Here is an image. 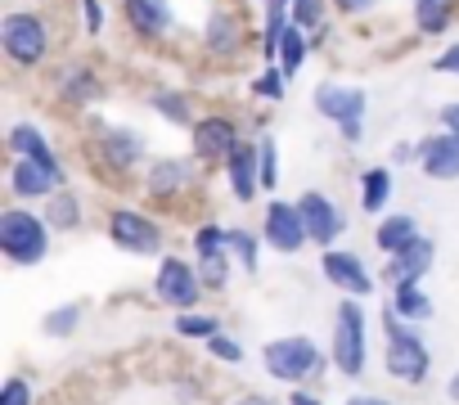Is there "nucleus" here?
Instances as JSON below:
<instances>
[{
    "label": "nucleus",
    "mask_w": 459,
    "mask_h": 405,
    "mask_svg": "<svg viewBox=\"0 0 459 405\" xmlns=\"http://www.w3.org/2000/svg\"><path fill=\"white\" fill-rule=\"evenodd\" d=\"M378 324H383V374L401 387H423L432 374V347L423 342L419 324L401 320L392 306H383Z\"/></svg>",
    "instance_id": "1"
},
{
    "label": "nucleus",
    "mask_w": 459,
    "mask_h": 405,
    "mask_svg": "<svg viewBox=\"0 0 459 405\" xmlns=\"http://www.w3.org/2000/svg\"><path fill=\"white\" fill-rule=\"evenodd\" d=\"M55 230L46 221V212L28 208V202H5L0 208V257L14 271H32L50 257Z\"/></svg>",
    "instance_id": "2"
},
{
    "label": "nucleus",
    "mask_w": 459,
    "mask_h": 405,
    "mask_svg": "<svg viewBox=\"0 0 459 405\" xmlns=\"http://www.w3.org/2000/svg\"><path fill=\"white\" fill-rule=\"evenodd\" d=\"M329 360H333L338 378H365V369H369V311L360 297H342L333 306Z\"/></svg>",
    "instance_id": "3"
},
{
    "label": "nucleus",
    "mask_w": 459,
    "mask_h": 405,
    "mask_svg": "<svg viewBox=\"0 0 459 405\" xmlns=\"http://www.w3.org/2000/svg\"><path fill=\"white\" fill-rule=\"evenodd\" d=\"M325 365H333V360L320 351V342L311 333H284V338L262 342V369L284 387H307L311 378L325 374Z\"/></svg>",
    "instance_id": "4"
},
{
    "label": "nucleus",
    "mask_w": 459,
    "mask_h": 405,
    "mask_svg": "<svg viewBox=\"0 0 459 405\" xmlns=\"http://www.w3.org/2000/svg\"><path fill=\"white\" fill-rule=\"evenodd\" d=\"M50 50H55V32H50L46 14L10 10L5 19H0V55L10 59V68L32 73V68L50 64Z\"/></svg>",
    "instance_id": "5"
},
{
    "label": "nucleus",
    "mask_w": 459,
    "mask_h": 405,
    "mask_svg": "<svg viewBox=\"0 0 459 405\" xmlns=\"http://www.w3.org/2000/svg\"><path fill=\"white\" fill-rule=\"evenodd\" d=\"M311 104L325 122L338 126L342 144H360L365 140V113H369V90L365 86H347V82H316Z\"/></svg>",
    "instance_id": "6"
},
{
    "label": "nucleus",
    "mask_w": 459,
    "mask_h": 405,
    "mask_svg": "<svg viewBox=\"0 0 459 405\" xmlns=\"http://www.w3.org/2000/svg\"><path fill=\"white\" fill-rule=\"evenodd\" d=\"M104 235L126 257H167V230L144 208H108L104 212Z\"/></svg>",
    "instance_id": "7"
},
{
    "label": "nucleus",
    "mask_w": 459,
    "mask_h": 405,
    "mask_svg": "<svg viewBox=\"0 0 459 405\" xmlns=\"http://www.w3.org/2000/svg\"><path fill=\"white\" fill-rule=\"evenodd\" d=\"M153 297L158 306L167 311H203V297H207V284L198 275V262L194 257H180V253H167L158 257V271H153Z\"/></svg>",
    "instance_id": "8"
},
{
    "label": "nucleus",
    "mask_w": 459,
    "mask_h": 405,
    "mask_svg": "<svg viewBox=\"0 0 459 405\" xmlns=\"http://www.w3.org/2000/svg\"><path fill=\"white\" fill-rule=\"evenodd\" d=\"M59 189H68V162H41V158H10L5 167V194L10 202H50Z\"/></svg>",
    "instance_id": "9"
},
{
    "label": "nucleus",
    "mask_w": 459,
    "mask_h": 405,
    "mask_svg": "<svg viewBox=\"0 0 459 405\" xmlns=\"http://www.w3.org/2000/svg\"><path fill=\"white\" fill-rule=\"evenodd\" d=\"M198 171H203V162L194 153L189 158H180V153L149 158V167H144V198L158 202V208H180V202L198 189Z\"/></svg>",
    "instance_id": "10"
},
{
    "label": "nucleus",
    "mask_w": 459,
    "mask_h": 405,
    "mask_svg": "<svg viewBox=\"0 0 459 405\" xmlns=\"http://www.w3.org/2000/svg\"><path fill=\"white\" fill-rule=\"evenodd\" d=\"M95 126V144H91V153H95V162H100V171H108V176H131V171H140V167H149L144 158H149V140L140 135V131H131V126H113V122H100V117H91Z\"/></svg>",
    "instance_id": "11"
},
{
    "label": "nucleus",
    "mask_w": 459,
    "mask_h": 405,
    "mask_svg": "<svg viewBox=\"0 0 459 405\" xmlns=\"http://www.w3.org/2000/svg\"><path fill=\"white\" fill-rule=\"evenodd\" d=\"M239 144H244L239 117H235V113H221V108L203 113V117L194 122V131H189V153H194L203 167H225L230 158L239 153Z\"/></svg>",
    "instance_id": "12"
},
{
    "label": "nucleus",
    "mask_w": 459,
    "mask_h": 405,
    "mask_svg": "<svg viewBox=\"0 0 459 405\" xmlns=\"http://www.w3.org/2000/svg\"><path fill=\"white\" fill-rule=\"evenodd\" d=\"M262 239L271 253L280 257H298L302 248H311V235H307V221H302V208L298 198H271L266 212H262Z\"/></svg>",
    "instance_id": "13"
},
{
    "label": "nucleus",
    "mask_w": 459,
    "mask_h": 405,
    "mask_svg": "<svg viewBox=\"0 0 459 405\" xmlns=\"http://www.w3.org/2000/svg\"><path fill=\"white\" fill-rule=\"evenodd\" d=\"M320 280L333 284L342 297H360V302H369L374 289H378L369 262H365L360 253H351V248H329V253H320Z\"/></svg>",
    "instance_id": "14"
},
{
    "label": "nucleus",
    "mask_w": 459,
    "mask_h": 405,
    "mask_svg": "<svg viewBox=\"0 0 459 405\" xmlns=\"http://www.w3.org/2000/svg\"><path fill=\"white\" fill-rule=\"evenodd\" d=\"M298 208H302V221H307V235L320 253L338 248V239L347 235V212L338 208V202L325 194V189H307L298 194Z\"/></svg>",
    "instance_id": "15"
},
{
    "label": "nucleus",
    "mask_w": 459,
    "mask_h": 405,
    "mask_svg": "<svg viewBox=\"0 0 459 405\" xmlns=\"http://www.w3.org/2000/svg\"><path fill=\"white\" fill-rule=\"evenodd\" d=\"M244 41H248V28H244L239 10H230V5H212L207 10V19H203V50L212 59H239Z\"/></svg>",
    "instance_id": "16"
},
{
    "label": "nucleus",
    "mask_w": 459,
    "mask_h": 405,
    "mask_svg": "<svg viewBox=\"0 0 459 405\" xmlns=\"http://www.w3.org/2000/svg\"><path fill=\"white\" fill-rule=\"evenodd\" d=\"M122 23L135 41L158 46L176 32V10L171 0H122Z\"/></svg>",
    "instance_id": "17"
},
{
    "label": "nucleus",
    "mask_w": 459,
    "mask_h": 405,
    "mask_svg": "<svg viewBox=\"0 0 459 405\" xmlns=\"http://www.w3.org/2000/svg\"><path fill=\"white\" fill-rule=\"evenodd\" d=\"M432 266H437V239L419 235L414 244H405L401 253H392V257H387L383 280H387V289H401V284H423V280L432 275Z\"/></svg>",
    "instance_id": "18"
},
{
    "label": "nucleus",
    "mask_w": 459,
    "mask_h": 405,
    "mask_svg": "<svg viewBox=\"0 0 459 405\" xmlns=\"http://www.w3.org/2000/svg\"><path fill=\"white\" fill-rule=\"evenodd\" d=\"M225 180H230V194H235V202H257L266 189H262V149L257 140H244L239 153L230 158L225 167Z\"/></svg>",
    "instance_id": "19"
},
{
    "label": "nucleus",
    "mask_w": 459,
    "mask_h": 405,
    "mask_svg": "<svg viewBox=\"0 0 459 405\" xmlns=\"http://www.w3.org/2000/svg\"><path fill=\"white\" fill-rule=\"evenodd\" d=\"M419 171L428 180H459V135L455 131H432L419 140Z\"/></svg>",
    "instance_id": "20"
},
{
    "label": "nucleus",
    "mask_w": 459,
    "mask_h": 405,
    "mask_svg": "<svg viewBox=\"0 0 459 405\" xmlns=\"http://www.w3.org/2000/svg\"><path fill=\"white\" fill-rule=\"evenodd\" d=\"M104 77L91 68V64H82V59H73V64H64V73H59V99L64 104H73V108H86V104H95V99H104Z\"/></svg>",
    "instance_id": "21"
},
{
    "label": "nucleus",
    "mask_w": 459,
    "mask_h": 405,
    "mask_svg": "<svg viewBox=\"0 0 459 405\" xmlns=\"http://www.w3.org/2000/svg\"><path fill=\"white\" fill-rule=\"evenodd\" d=\"M144 104H149L167 126H180V131H194V122L203 117V113H194V95L180 90V86H158V90L144 95Z\"/></svg>",
    "instance_id": "22"
},
{
    "label": "nucleus",
    "mask_w": 459,
    "mask_h": 405,
    "mask_svg": "<svg viewBox=\"0 0 459 405\" xmlns=\"http://www.w3.org/2000/svg\"><path fill=\"white\" fill-rule=\"evenodd\" d=\"M41 212H46V221H50L55 235H77L86 226V202H82V194L73 185L59 189L50 202H41Z\"/></svg>",
    "instance_id": "23"
},
{
    "label": "nucleus",
    "mask_w": 459,
    "mask_h": 405,
    "mask_svg": "<svg viewBox=\"0 0 459 405\" xmlns=\"http://www.w3.org/2000/svg\"><path fill=\"white\" fill-rule=\"evenodd\" d=\"M356 189H360V212L387 217V202H392V194H396L392 167H365L360 180H356Z\"/></svg>",
    "instance_id": "24"
},
{
    "label": "nucleus",
    "mask_w": 459,
    "mask_h": 405,
    "mask_svg": "<svg viewBox=\"0 0 459 405\" xmlns=\"http://www.w3.org/2000/svg\"><path fill=\"white\" fill-rule=\"evenodd\" d=\"M5 149H10V158H41V162H59L55 144L46 140V131H41L37 122H14V126L5 131Z\"/></svg>",
    "instance_id": "25"
},
{
    "label": "nucleus",
    "mask_w": 459,
    "mask_h": 405,
    "mask_svg": "<svg viewBox=\"0 0 459 405\" xmlns=\"http://www.w3.org/2000/svg\"><path fill=\"white\" fill-rule=\"evenodd\" d=\"M423 230H419V217H410V212H387V217H378V230H374V248L383 253V257H392V253H401L405 244H414Z\"/></svg>",
    "instance_id": "26"
},
{
    "label": "nucleus",
    "mask_w": 459,
    "mask_h": 405,
    "mask_svg": "<svg viewBox=\"0 0 459 405\" xmlns=\"http://www.w3.org/2000/svg\"><path fill=\"white\" fill-rule=\"evenodd\" d=\"M455 10H459V0H414L410 23H414L419 37H441L455 23Z\"/></svg>",
    "instance_id": "27"
},
{
    "label": "nucleus",
    "mask_w": 459,
    "mask_h": 405,
    "mask_svg": "<svg viewBox=\"0 0 459 405\" xmlns=\"http://www.w3.org/2000/svg\"><path fill=\"white\" fill-rule=\"evenodd\" d=\"M387 306H392L401 320H410V324H428V320L437 315V302L423 293V284H401V289H392Z\"/></svg>",
    "instance_id": "28"
},
{
    "label": "nucleus",
    "mask_w": 459,
    "mask_h": 405,
    "mask_svg": "<svg viewBox=\"0 0 459 405\" xmlns=\"http://www.w3.org/2000/svg\"><path fill=\"white\" fill-rule=\"evenodd\" d=\"M262 248H266L262 230H248V226H230V253H235L239 271H244V275H253V280H257V271H262Z\"/></svg>",
    "instance_id": "29"
},
{
    "label": "nucleus",
    "mask_w": 459,
    "mask_h": 405,
    "mask_svg": "<svg viewBox=\"0 0 459 405\" xmlns=\"http://www.w3.org/2000/svg\"><path fill=\"white\" fill-rule=\"evenodd\" d=\"M82 320H86V306H82V302H59V306H50V311L41 315V333H46L50 342H68V338L82 329Z\"/></svg>",
    "instance_id": "30"
},
{
    "label": "nucleus",
    "mask_w": 459,
    "mask_h": 405,
    "mask_svg": "<svg viewBox=\"0 0 459 405\" xmlns=\"http://www.w3.org/2000/svg\"><path fill=\"white\" fill-rule=\"evenodd\" d=\"M311 46H316V41H311V37H307V32L298 28V23H289V32L280 37V59H275V68H280V73H284V77L293 82V77L302 73V64H307Z\"/></svg>",
    "instance_id": "31"
},
{
    "label": "nucleus",
    "mask_w": 459,
    "mask_h": 405,
    "mask_svg": "<svg viewBox=\"0 0 459 405\" xmlns=\"http://www.w3.org/2000/svg\"><path fill=\"white\" fill-rule=\"evenodd\" d=\"M198 262V275H203V284H207V293H225L230 289V280H235V271H239V262H235V253H207V257H194Z\"/></svg>",
    "instance_id": "32"
},
{
    "label": "nucleus",
    "mask_w": 459,
    "mask_h": 405,
    "mask_svg": "<svg viewBox=\"0 0 459 405\" xmlns=\"http://www.w3.org/2000/svg\"><path fill=\"white\" fill-rule=\"evenodd\" d=\"M329 10H333L329 0H293L289 14H293V23H298L311 41H325V37H329Z\"/></svg>",
    "instance_id": "33"
},
{
    "label": "nucleus",
    "mask_w": 459,
    "mask_h": 405,
    "mask_svg": "<svg viewBox=\"0 0 459 405\" xmlns=\"http://www.w3.org/2000/svg\"><path fill=\"white\" fill-rule=\"evenodd\" d=\"M171 333H176V338H198V342H207V338L221 333V320H216L212 311H180V315L171 320Z\"/></svg>",
    "instance_id": "34"
},
{
    "label": "nucleus",
    "mask_w": 459,
    "mask_h": 405,
    "mask_svg": "<svg viewBox=\"0 0 459 405\" xmlns=\"http://www.w3.org/2000/svg\"><path fill=\"white\" fill-rule=\"evenodd\" d=\"M248 95H253V99H266V104H280V99L289 95V77H284L275 64H266V68L248 82Z\"/></svg>",
    "instance_id": "35"
},
{
    "label": "nucleus",
    "mask_w": 459,
    "mask_h": 405,
    "mask_svg": "<svg viewBox=\"0 0 459 405\" xmlns=\"http://www.w3.org/2000/svg\"><path fill=\"white\" fill-rule=\"evenodd\" d=\"M203 351H207L216 365H244V360H248L244 342H239L235 333H225V329H221L216 338H207V342H203Z\"/></svg>",
    "instance_id": "36"
},
{
    "label": "nucleus",
    "mask_w": 459,
    "mask_h": 405,
    "mask_svg": "<svg viewBox=\"0 0 459 405\" xmlns=\"http://www.w3.org/2000/svg\"><path fill=\"white\" fill-rule=\"evenodd\" d=\"M257 149H262V189L275 194L280 189V144H275L271 131H262L257 135Z\"/></svg>",
    "instance_id": "37"
},
{
    "label": "nucleus",
    "mask_w": 459,
    "mask_h": 405,
    "mask_svg": "<svg viewBox=\"0 0 459 405\" xmlns=\"http://www.w3.org/2000/svg\"><path fill=\"white\" fill-rule=\"evenodd\" d=\"M0 405H37V387L28 374H10L0 387Z\"/></svg>",
    "instance_id": "38"
},
{
    "label": "nucleus",
    "mask_w": 459,
    "mask_h": 405,
    "mask_svg": "<svg viewBox=\"0 0 459 405\" xmlns=\"http://www.w3.org/2000/svg\"><path fill=\"white\" fill-rule=\"evenodd\" d=\"M82 5V28H86V37H100L104 28H108V5L104 0H77Z\"/></svg>",
    "instance_id": "39"
},
{
    "label": "nucleus",
    "mask_w": 459,
    "mask_h": 405,
    "mask_svg": "<svg viewBox=\"0 0 459 405\" xmlns=\"http://www.w3.org/2000/svg\"><path fill=\"white\" fill-rule=\"evenodd\" d=\"M329 5H333V14H342V19H365V14L378 10V0H329Z\"/></svg>",
    "instance_id": "40"
},
{
    "label": "nucleus",
    "mask_w": 459,
    "mask_h": 405,
    "mask_svg": "<svg viewBox=\"0 0 459 405\" xmlns=\"http://www.w3.org/2000/svg\"><path fill=\"white\" fill-rule=\"evenodd\" d=\"M432 73H441V77H459V41H450V46L432 59Z\"/></svg>",
    "instance_id": "41"
},
{
    "label": "nucleus",
    "mask_w": 459,
    "mask_h": 405,
    "mask_svg": "<svg viewBox=\"0 0 459 405\" xmlns=\"http://www.w3.org/2000/svg\"><path fill=\"white\" fill-rule=\"evenodd\" d=\"M437 122H441V131H455V135H459V99L441 104V108H437Z\"/></svg>",
    "instance_id": "42"
},
{
    "label": "nucleus",
    "mask_w": 459,
    "mask_h": 405,
    "mask_svg": "<svg viewBox=\"0 0 459 405\" xmlns=\"http://www.w3.org/2000/svg\"><path fill=\"white\" fill-rule=\"evenodd\" d=\"M289 405H325V396L311 387H289Z\"/></svg>",
    "instance_id": "43"
},
{
    "label": "nucleus",
    "mask_w": 459,
    "mask_h": 405,
    "mask_svg": "<svg viewBox=\"0 0 459 405\" xmlns=\"http://www.w3.org/2000/svg\"><path fill=\"white\" fill-rule=\"evenodd\" d=\"M230 405H280V401H271L266 392H239V396L230 401Z\"/></svg>",
    "instance_id": "44"
},
{
    "label": "nucleus",
    "mask_w": 459,
    "mask_h": 405,
    "mask_svg": "<svg viewBox=\"0 0 459 405\" xmlns=\"http://www.w3.org/2000/svg\"><path fill=\"white\" fill-rule=\"evenodd\" d=\"M342 405H392L387 396H378V392H356V396H347Z\"/></svg>",
    "instance_id": "45"
},
{
    "label": "nucleus",
    "mask_w": 459,
    "mask_h": 405,
    "mask_svg": "<svg viewBox=\"0 0 459 405\" xmlns=\"http://www.w3.org/2000/svg\"><path fill=\"white\" fill-rule=\"evenodd\" d=\"M446 401H455V405H459V369L446 378Z\"/></svg>",
    "instance_id": "46"
},
{
    "label": "nucleus",
    "mask_w": 459,
    "mask_h": 405,
    "mask_svg": "<svg viewBox=\"0 0 459 405\" xmlns=\"http://www.w3.org/2000/svg\"><path fill=\"white\" fill-rule=\"evenodd\" d=\"M253 5H271V0H253Z\"/></svg>",
    "instance_id": "47"
},
{
    "label": "nucleus",
    "mask_w": 459,
    "mask_h": 405,
    "mask_svg": "<svg viewBox=\"0 0 459 405\" xmlns=\"http://www.w3.org/2000/svg\"><path fill=\"white\" fill-rule=\"evenodd\" d=\"M212 5H216V0H212Z\"/></svg>",
    "instance_id": "48"
}]
</instances>
